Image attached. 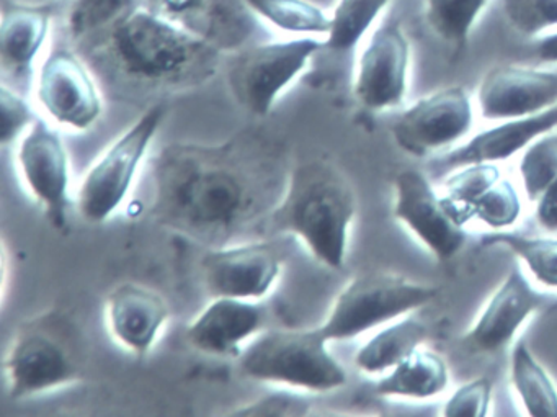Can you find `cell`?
I'll return each instance as SVG.
<instances>
[{"instance_id": "3", "label": "cell", "mask_w": 557, "mask_h": 417, "mask_svg": "<svg viewBox=\"0 0 557 417\" xmlns=\"http://www.w3.org/2000/svg\"><path fill=\"white\" fill-rule=\"evenodd\" d=\"M107 48L120 73L146 86H194L216 70L213 44L152 9L136 8L110 28Z\"/></svg>"}, {"instance_id": "33", "label": "cell", "mask_w": 557, "mask_h": 417, "mask_svg": "<svg viewBox=\"0 0 557 417\" xmlns=\"http://www.w3.org/2000/svg\"><path fill=\"white\" fill-rule=\"evenodd\" d=\"M504 12L515 30L530 37L557 27V0H504Z\"/></svg>"}, {"instance_id": "35", "label": "cell", "mask_w": 557, "mask_h": 417, "mask_svg": "<svg viewBox=\"0 0 557 417\" xmlns=\"http://www.w3.org/2000/svg\"><path fill=\"white\" fill-rule=\"evenodd\" d=\"M492 381L488 378H475L453 393L445 406V416L484 417L491 404Z\"/></svg>"}, {"instance_id": "12", "label": "cell", "mask_w": 557, "mask_h": 417, "mask_svg": "<svg viewBox=\"0 0 557 417\" xmlns=\"http://www.w3.org/2000/svg\"><path fill=\"white\" fill-rule=\"evenodd\" d=\"M282 267V254L270 241L211 247L201 260L210 298H265L280 279Z\"/></svg>"}, {"instance_id": "31", "label": "cell", "mask_w": 557, "mask_h": 417, "mask_svg": "<svg viewBox=\"0 0 557 417\" xmlns=\"http://www.w3.org/2000/svg\"><path fill=\"white\" fill-rule=\"evenodd\" d=\"M474 218L484 221L492 230H504L518 220L521 213L520 198L510 182L500 179L472 205Z\"/></svg>"}, {"instance_id": "20", "label": "cell", "mask_w": 557, "mask_h": 417, "mask_svg": "<svg viewBox=\"0 0 557 417\" xmlns=\"http://www.w3.org/2000/svg\"><path fill=\"white\" fill-rule=\"evenodd\" d=\"M51 17L37 8H12L2 15L0 60L15 79H30L35 61L50 34Z\"/></svg>"}, {"instance_id": "32", "label": "cell", "mask_w": 557, "mask_h": 417, "mask_svg": "<svg viewBox=\"0 0 557 417\" xmlns=\"http://www.w3.org/2000/svg\"><path fill=\"white\" fill-rule=\"evenodd\" d=\"M459 169L461 171L446 181L445 187L448 191V197L469 207H472L475 200H479L502 179L500 171L494 162H479V164L462 165Z\"/></svg>"}, {"instance_id": "6", "label": "cell", "mask_w": 557, "mask_h": 417, "mask_svg": "<svg viewBox=\"0 0 557 417\" xmlns=\"http://www.w3.org/2000/svg\"><path fill=\"white\" fill-rule=\"evenodd\" d=\"M165 115V103H152L84 175L77 210L87 223H106L125 204Z\"/></svg>"}, {"instance_id": "1", "label": "cell", "mask_w": 557, "mask_h": 417, "mask_svg": "<svg viewBox=\"0 0 557 417\" xmlns=\"http://www.w3.org/2000/svg\"><path fill=\"white\" fill-rule=\"evenodd\" d=\"M289 171L282 148L256 135L213 146L174 143L152 165L149 213L210 249L227 246L265 226Z\"/></svg>"}, {"instance_id": "36", "label": "cell", "mask_w": 557, "mask_h": 417, "mask_svg": "<svg viewBox=\"0 0 557 417\" xmlns=\"http://www.w3.org/2000/svg\"><path fill=\"white\" fill-rule=\"evenodd\" d=\"M305 397L296 394H270L256 403L247 404L243 409L234 410L236 416H302L306 414Z\"/></svg>"}, {"instance_id": "28", "label": "cell", "mask_w": 557, "mask_h": 417, "mask_svg": "<svg viewBox=\"0 0 557 417\" xmlns=\"http://www.w3.org/2000/svg\"><path fill=\"white\" fill-rule=\"evenodd\" d=\"M136 8H139L136 0H74L67 25L71 35L83 40L90 35L109 32Z\"/></svg>"}, {"instance_id": "37", "label": "cell", "mask_w": 557, "mask_h": 417, "mask_svg": "<svg viewBox=\"0 0 557 417\" xmlns=\"http://www.w3.org/2000/svg\"><path fill=\"white\" fill-rule=\"evenodd\" d=\"M536 220L541 228L557 231V179L537 198Z\"/></svg>"}, {"instance_id": "11", "label": "cell", "mask_w": 557, "mask_h": 417, "mask_svg": "<svg viewBox=\"0 0 557 417\" xmlns=\"http://www.w3.org/2000/svg\"><path fill=\"white\" fill-rule=\"evenodd\" d=\"M37 99L58 125L87 132L99 122L103 100L89 68L70 50H54L41 63Z\"/></svg>"}, {"instance_id": "24", "label": "cell", "mask_w": 557, "mask_h": 417, "mask_svg": "<svg viewBox=\"0 0 557 417\" xmlns=\"http://www.w3.org/2000/svg\"><path fill=\"white\" fill-rule=\"evenodd\" d=\"M510 370L527 413L533 417H557L556 384L524 342L515 345Z\"/></svg>"}, {"instance_id": "5", "label": "cell", "mask_w": 557, "mask_h": 417, "mask_svg": "<svg viewBox=\"0 0 557 417\" xmlns=\"http://www.w3.org/2000/svg\"><path fill=\"white\" fill-rule=\"evenodd\" d=\"M239 368L252 380L312 393H327L347 383L344 367L319 328L260 332L240 352Z\"/></svg>"}, {"instance_id": "8", "label": "cell", "mask_w": 557, "mask_h": 417, "mask_svg": "<svg viewBox=\"0 0 557 417\" xmlns=\"http://www.w3.org/2000/svg\"><path fill=\"white\" fill-rule=\"evenodd\" d=\"M322 48L324 41L318 37H295L237 51L227 70L234 99L252 115H269L280 96L306 73Z\"/></svg>"}, {"instance_id": "34", "label": "cell", "mask_w": 557, "mask_h": 417, "mask_svg": "<svg viewBox=\"0 0 557 417\" xmlns=\"http://www.w3.org/2000/svg\"><path fill=\"white\" fill-rule=\"evenodd\" d=\"M0 103H2V145L9 146L18 136H24L37 116L32 112L25 97L5 83L0 86Z\"/></svg>"}, {"instance_id": "19", "label": "cell", "mask_w": 557, "mask_h": 417, "mask_svg": "<svg viewBox=\"0 0 557 417\" xmlns=\"http://www.w3.org/2000/svg\"><path fill=\"white\" fill-rule=\"evenodd\" d=\"M556 128L557 106L534 115L504 120L502 125L479 133L468 145L448 152L445 158L436 161V165L442 169H459L479 162L505 161Z\"/></svg>"}, {"instance_id": "2", "label": "cell", "mask_w": 557, "mask_h": 417, "mask_svg": "<svg viewBox=\"0 0 557 417\" xmlns=\"http://www.w3.org/2000/svg\"><path fill=\"white\" fill-rule=\"evenodd\" d=\"M355 214L357 195L344 172L327 161H308L289 171L265 230L298 237L318 262L341 270Z\"/></svg>"}, {"instance_id": "13", "label": "cell", "mask_w": 557, "mask_h": 417, "mask_svg": "<svg viewBox=\"0 0 557 417\" xmlns=\"http://www.w3.org/2000/svg\"><path fill=\"white\" fill-rule=\"evenodd\" d=\"M409 61V41L399 22H383L358 58L354 84L358 102L373 112L400 106L407 94Z\"/></svg>"}, {"instance_id": "25", "label": "cell", "mask_w": 557, "mask_h": 417, "mask_svg": "<svg viewBox=\"0 0 557 417\" xmlns=\"http://www.w3.org/2000/svg\"><path fill=\"white\" fill-rule=\"evenodd\" d=\"M391 0H337L331 14V32L324 48L345 53L357 47L358 41L373 27L381 12Z\"/></svg>"}, {"instance_id": "38", "label": "cell", "mask_w": 557, "mask_h": 417, "mask_svg": "<svg viewBox=\"0 0 557 417\" xmlns=\"http://www.w3.org/2000/svg\"><path fill=\"white\" fill-rule=\"evenodd\" d=\"M533 54L541 63H557V32L540 38L533 45Z\"/></svg>"}, {"instance_id": "16", "label": "cell", "mask_w": 557, "mask_h": 417, "mask_svg": "<svg viewBox=\"0 0 557 417\" xmlns=\"http://www.w3.org/2000/svg\"><path fill=\"white\" fill-rule=\"evenodd\" d=\"M110 334L126 351L145 358L171 318L168 299L141 283H122L107 296Z\"/></svg>"}, {"instance_id": "10", "label": "cell", "mask_w": 557, "mask_h": 417, "mask_svg": "<svg viewBox=\"0 0 557 417\" xmlns=\"http://www.w3.org/2000/svg\"><path fill=\"white\" fill-rule=\"evenodd\" d=\"M17 168L28 194L37 200L51 228L70 233L71 162L63 136L37 119L17 148Z\"/></svg>"}, {"instance_id": "4", "label": "cell", "mask_w": 557, "mask_h": 417, "mask_svg": "<svg viewBox=\"0 0 557 417\" xmlns=\"http://www.w3.org/2000/svg\"><path fill=\"white\" fill-rule=\"evenodd\" d=\"M83 335L64 312H38L18 326L4 357L5 383L14 401L28 400L83 378Z\"/></svg>"}, {"instance_id": "22", "label": "cell", "mask_w": 557, "mask_h": 417, "mask_svg": "<svg viewBox=\"0 0 557 417\" xmlns=\"http://www.w3.org/2000/svg\"><path fill=\"white\" fill-rule=\"evenodd\" d=\"M425 338L426 328L422 322L413 318L403 319L373 335L355 355V365L368 375L393 370L419 348Z\"/></svg>"}, {"instance_id": "21", "label": "cell", "mask_w": 557, "mask_h": 417, "mask_svg": "<svg viewBox=\"0 0 557 417\" xmlns=\"http://www.w3.org/2000/svg\"><path fill=\"white\" fill-rule=\"evenodd\" d=\"M449 373L445 360L429 348H416L387 377L377 381L381 396L429 400L445 391Z\"/></svg>"}, {"instance_id": "9", "label": "cell", "mask_w": 557, "mask_h": 417, "mask_svg": "<svg viewBox=\"0 0 557 417\" xmlns=\"http://www.w3.org/2000/svg\"><path fill=\"white\" fill-rule=\"evenodd\" d=\"M394 217L403 221L438 259L455 257L466 243L465 224L474 218L469 205L438 198L422 172L407 169L394 181Z\"/></svg>"}, {"instance_id": "7", "label": "cell", "mask_w": 557, "mask_h": 417, "mask_svg": "<svg viewBox=\"0 0 557 417\" xmlns=\"http://www.w3.org/2000/svg\"><path fill=\"white\" fill-rule=\"evenodd\" d=\"M436 296V286L410 282L396 273H361L338 293L327 319L319 329L329 342L348 341L397 316L429 305Z\"/></svg>"}, {"instance_id": "29", "label": "cell", "mask_w": 557, "mask_h": 417, "mask_svg": "<svg viewBox=\"0 0 557 417\" xmlns=\"http://www.w3.org/2000/svg\"><path fill=\"white\" fill-rule=\"evenodd\" d=\"M520 174L528 198L536 201L557 179L556 133H547L531 143L521 159Z\"/></svg>"}, {"instance_id": "23", "label": "cell", "mask_w": 557, "mask_h": 417, "mask_svg": "<svg viewBox=\"0 0 557 417\" xmlns=\"http://www.w3.org/2000/svg\"><path fill=\"white\" fill-rule=\"evenodd\" d=\"M252 14L295 37H327L331 15L309 0H243Z\"/></svg>"}, {"instance_id": "26", "label": "cell", "mask_w": 557, "mask_h": 417, "mask_svg": "<svg viewBox=\"0 0 557 417\" xmlns=\"http://www.w3.org/2000/svg\"><path fill=\"white\" fill-rule=\"evenodd\" d=\"M488 0H425V21L436 37L462 48Z\"/></svg>"}, {"instance_id": "15", "label": "cell", "mask_w": 557, "mask_h": 417, "mask_svg": "<svg viewBox=\"0 0 557 417\" xmlns=\"http://www.w3.org/2000/svg\"><path fill=\"white\" fill-rule=\"evenodd\" d=\"M478 102L485 120L544 112L557 106V73L513 64L494 68L479 86Z\"/></svg>"}, {"instance_id": "27", "label": "cell", "mask_w": 557, "mask_h": 417, "mask_svg": "<svg viewBox=\"0 0 557 417\" xmlns=\"http://www.w3.org/2000/svg\"><path fill=\"white\" fill-rule=\"evenodd\" d=\"M485 246H505L517 254L543 285L557 289V240L553 237H528L521 234H488Z\"/></svg>"}, {"instance_id": "30", "label": "cell", "mask_w": 557, "mask_h": 417, "mask_svg": "<svg viewBox=\"0 0 557 417\" xmlns=\"http://www.w3.org/2000/svg\"><path fill=\"white\" fill-rule=\"evenodd\" d=\"M159 12L181 22L185 27L213 40L218 15L224 8L223 0H156Z\"/></svg>"}, {"instance_id": "18", "label": "cell", "mask_w": 557, "mask_h": 417, "mask_svg": "<svg viewBox=\"0 0 557 417\" xmlns=\"http://www.w3.org/2000/svg\"><path fill=\"white\" fill-rule=\"evenodd\" d=\"M265 321L260 299L211 298L210 305L188 326L185 339L201 354L240 355L244 342L260 334Z\"/></svg>"}, {"instance_id": "14", "label": "cell", "mask_w": 557, "mask_h": 417, "mask_svg": "<svg viewBox=\"0 0 557 417\" xmlns=\"http://www.w3.org/2000/svg\"><path fill=\"white\" fill-rule=\"evenodd\" d=\"M472 125V106L465 87L436 90L413 103L393 126L396 145L412 156L430 155L461 139Z\"/></svg>"}, {"instance_id": "17", "label": "cell", "mask_w": 557, "mask_h": 417, "mask_svg": "<svg viewBox=\"0 0 557 417\" xmlns=\"http://www.w3.org/2000/svg\"><path fill=\"white\" fill-rule=\"evenodd\" d=\"M543 298L534 292L518 267H513L471 331L461 339L462 347L472 354H495L510 344L524 321L533 315Z\"/></svg>"}]
</instances>
